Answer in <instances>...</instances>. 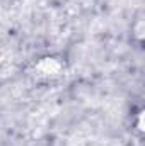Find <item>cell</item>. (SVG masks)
Returning <instances> with one entry per match:
<instances>
[{
	"mask_svg": "<svg viewBox=\"0 0 145 146\" xmlns=\"http://www.w3.org/2000/svg\"><path fill=\"white\" fill-rule=\"evenodd\" d=\"M34 75L38 80L41 82H51L56 80L63 75V63L58 58L53 56H46L43 60H39L34 66Z\"/></svg>",
	"mask_w": 145,
	"mask_h": 146,
	"instance_id": "1",
	"label": "cell"
},
{
	"mask_svg": "<svg viewBox=\"0 0 145 146\" xmlns=\"http://www.w3.org/2000/svg\"><path fill=\"white\" fill-rule=\"evenodd\" d=\"M138 129H140V131H144V112H140V114H138Z\"/></svg>",
	"mask_w": 145,
	"mask_h": 146,
	"instance_id": "2",
	"label": "cell"
}]
</instances>
